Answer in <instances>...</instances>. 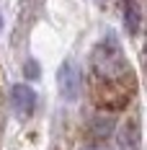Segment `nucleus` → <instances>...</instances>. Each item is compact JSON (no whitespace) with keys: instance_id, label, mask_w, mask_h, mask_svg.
<instances>
[{"instance_id":"nucleus-1","label":"nucleus","mask_w":147,"mask_h":150,"mask_svg":"<svg viewBox=\"0 0 147 150\" xmlns=\"http://www.w3.org/2000/svg\"><path fill=\"white\" fill-rule=\"evenodd\" d=\"M93 67H96V73L101 75V78H121V75L127 73V62H124V54H121V47H119V42L111 34L96 49Z\"/></svg>"},{"instance_id":"nucleus-2","label":"nucleus","mask_w":147,"mask_h":150,"mask_svg":"<svg viewBox=\"0 0 147 150\" xmlns=\"http://www.w3.org/2000/svg\"><path fill=\"white\" fill-rule=\"evenodd\" d=\"M57 86H59L62 98L77 101V96L83 91V73H80V67L72 60L62 62V67H59V73H57Z\"/></svg>"},{"instance_id":"nucleus-3","label":"nucleus","mask_w":147,"mask_h":150,"mask_svg":"<svg viewBox=\"0 0 147 150\" xmlns=\"http://www.w3.org/2000/svg\"><path fill=\"white\" fill-rule=\"evenodd\" d=\"M11 106H13V111L21 119L31 117V111L36 106V93H34V88L26 86V83H15L13 88H11Z\"/></svg>"},{"instance_id":"nucleus-4","label":"nucleus","mask_w":147,"mask_h":150,"mask_svg":"<svg viewBox=\"0 0 147 150\" xmlns=\"http://www.w3.org/2000/svg\"><path fill=\"white\" fill-rule=\"evenodd\" d=\"M124 26L127 31L137 36L142 26V0H124Z\"/></svg>"},{"instance_id":"nucleus-5","label":"nucleus","mask_w":147,"mask_h":150,"mask_svg":"<svg viewBox=\"0 0 147 150\" xmlns=\"http://www.w3.org/2000/svg\"><path fill=\"white\" fill-rule=\"evenodd\" d=\"M119 148L121 150H139V124L137 122H129L121 135H119Z\"/></svg>"},{"instance_id":"nucleus-6","label":"nucleus","mask_w":147,"mask_h":150,"mask_svg":"<svg viewBox=\"0 0 147 150\" xmlns=\"http://www.w3.org/2000/svg\"><path fill=\"white\" fill-rule=\"evenodd\" d=\"M114 132V117H96L93 119V135L96 137H108Z\"/></svg>"},{"instance_id":"nucleus-7","label":"nucleus","mask_w":147,"mask_h":150,"mask_svg":"<svg viewBox=\"0 0 147 150\" xmlns=\"http://www.w3.org/2000/svg\"><path fill=\"white\" fill-rule=\"evenodd\" d=\"M23 73H26V78H31V80L39 78V65H36L34 60H29L26 65H23Z\"/></svg>"},{"instance_id":"nucleus-8","label":"nucleus","mask_w":147,"mask_h":150,"mask_svg":"<svg viewBox=\"0 0 147 150\" xmlns=\"http://www.w3.org/2000/svg\"><path fill=\"white\" fill-rule=\"evenodd\" d=\"M88 150H108V148H101V145H96V148H88Z\"/></svg>"},{"instance_id":"nucleus-9","label":"nucleus","mask_w":147,"mask_h":150,"mask_svg":"<svg viewBox=\"0 0 147 150\" xmlns=\"http://www.w3.org/2000/svg\"><path fill=\"white\" fill-rule=\"evenodd\" d=\"M0 26H3V21H0Z\"/></svg>"}]
</instances>
